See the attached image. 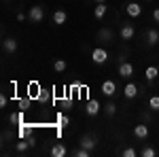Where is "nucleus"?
Instances as JSON below:
<instances>
[{
	"label": "nucleus",
	"instance_id": "obj_17",
	"mask_svg": "<svg viewBox=\"0 0 159 157\" xmlns=\"http://www.w3.org/2000/svg\"><path fill=\"white\" fill-rule=\"evenodd\" d=\"M147 43L151 45V47H155L159 43V32L155 30V28H151V30H147Z\"/></svg>",
	"mask_w": 159,
	"mask_h": 157
},
{
	"label": "nucleus",
	"instance_id": "obj_16",
	"mask_svg": "<svg viewBox=\"0 0 159 157\" xmlns=\"http://www.w3.org/2000/svg\"><path fill=\"white\" fill-rule=\"evenodd\" d=\"M17 132H19V138H30L34 130H32V125H28V123L24 121L21 125H17Z\"/></svg>",
	"mask_w": 159,
	"mask_h": 157
},
{
	"label": "nucleus",
	"instance_id": "obj_13",
	"mask_svg": "<svg viewBox=\"0 0 159 157\" xmlns=\"http://www.w3.org/2000/svg\"><path fill=\"white\" fill-rule=\"evenodd\" d=\"M123 96L127 98V100L136 98V96H138V85H136V83H127L125 87H123Z\"/></svg>",
	"mask_w": 159,
	"mask_h": 157
},
{
	"label": "nucleus",
	"instance_id": "obj_32",
	"mask_svg": "<svg viewBox=\"0 0 159 157\" xmlns=\"http://www.w3.org/2000/svg\"><path fill=\"white\" fill-rule=\"evenodd\" d=\"M25 19H28L25 13H17V21H25Z\"/></svg>",
	"mask_w": 159,
	"mask_h": 157
},
{
	"label": "nucleus",
	"instance_id": "obj_22",
	"mask_svg": "<svg viewBox=\"0 0 159 157\" xmlns=\"http://www.w3.org/2000/svg\"><path fill=\"white\" fill-rule=\"evenodd\" d=\"M30 104H32V98H28V96L21 98V100H17V106H19V110H24V113L30 109Z\"/></svg>",
	"mask_w": 159,
	"mask_h": 157
},
{
	"label": "nucleus",
	"instance_id": "obj_35",
	"mask_svg": "<svg viewBox=\"0 0 159 157\" xmlns=\"http://www.w3.org/2000/svg\"><path fill=\"white\" fill-rule=\"evenodd\" d=\"M147 2H151V0H147Z\"/></svg>",
	"mask_w": 159,
	"mask_h": 157
},
{
	"label": "nucleus",
	"instance_id": "obj_24",
	"mask_svg": "<svg viewBox=\"0 0 159 157\" xmlns=\"http://www.w3.org/2000/svg\"><path fill=\"white\" fill-rule=\"evenodd\" d=\"M104 113H106L108 117H115V113H117V104H115V102H106V106H104Z\"/></svg>",
	"mask_w": 159,
	"mask_h": 157
},
{
	"label": "nucleus",
	"instance_id": "obj_26",
	"mask_svg": "<svg viewBox=\"0 0 159 157\" xmlns=\"http://www.w3.org/2000/svg\"><path fill=\"white\" fill-rule=\"evenodd\" d=\"M148 109L151 110H159V96H151L148 98Z\"/></svg>",
	"mask_w": 159,
	"mask_h": 157
},
{
	"label": "nucleus",
	"instance_id": "obj_20",
	"mask_svg": "<svg viewBox=\"0 0 159 157\" xmlns=\"http://www.w3.org/2000/svg\"><path fill=\"white\" fill-rule=\"evenodd\" d=\"M106 11H108L106 2H98V7L93 9V17H96V19H102V17L106 15Z\"/></svg>",
	"mask_w": 159,
	"mask_h": 157
},
{
	"label": "nucleus",
	"instance_id": "obj_3",
	"mask_svg": "<svg viewBox=\"0 0 159 157\" xmlns=\"http://www.w3.org/2000/svg\"><path fill=\"white\" fill-rule=\"evenodd\" d=\"M96 145H98V140H96V136H93V134H83V136L79 138V146H83V149L93 151Z\"/></svg>",
	"mask_w": 159,
	"mask_h": 157
},
{
	"label": "nucleus",
	"instance_id": "obj_14",
	"mask_svg": "<svg viewBox=\"0 0 159 157\" xmlns=\"http://www.w3.org/2000/svg\"><path fill=\"white\" fill-rule=\"evenodd\" d=\"M66 19H68V13L64 11V9H57V11L53 13V24L55 25H64Z\"/></svg>",
	"mask_w": 159,
	"mask_h": 157
},
{
	"label": "nucleus",
	"instance_id": "obj_6",
	"mask_svg": "<svg viewBox=\"0 0 159 157\" xmlns=\"http://www.w3.org/2000/svg\"><path fill=\"white\" fill-rule=\"evenodd\" d=\"M100 110H102V104H100L98 100H93V98H89L85 102V113L89 115V117H96Z\"/></svg>",
	"mask_w": 159,
	"mask_h": 157
},
{
	"label": "nucleus",
	"instance_id": "obj_27",
	"mask_svg": "<svg viewBox=\"0 0 159 157\" xmlns=\"http://www.w3.org/2000/svg\"><path fill=\"white\" fill-rule=\"evenodd\" d=\"M140 155H142V157H155V155H157V151H155L153 146H144V149L140 151Z\"/></svg>",
	"mask_w": 159,
	"mask_h": 157
},
{
	"label": "nucleus",
	"instance_id": "obj_8",
	"mask_svg": "<svg viewBox=\"0 0 159 157\" xmlns=\"http://www.w3.org/2000/svg\"><path fill=\"white\" fill-rule=\"evenodd\" d=\"M36 145V138L34 136H30V138H19L17 142H15V149L19 151V153H24V151H28L30 146H34Z\"/></svg>",
	"mask_w": 159,
	"mask_h": 157
},
{
	"label": "nucleus",
	"instance_id": "obj_11",
	"mask_svg": "<svg viewBox=\"0 0 159 157\" xmlns=\"http://www.w3.org/2000/svg\"><path fill=\"white\" fill-rule=\"evenodd\" d=\"M125 13L134 19V17H140L142 15V7L138 4V2H129V4H125Z\"/></svg>",
	"mask_w": 159,
	"mask_h": 157
},
{
	"label": "nucleus",
	"instance_id": "obj_34",
	"mask_svg": "<svg viewBox=\"0 0 159 157\" xmlns=\"http://www.w3.org/2000/svg\"><path fill=\"white\" fill-rule=\"evenodd\" d=\"M96 2H106V0H96Z\"/></svg>",
	"mask_w": 159,
	"mask_h": 157
},
{
	"label": "nucleus",
	"instance_id": "obj_10",
	"mask_svg": "<svg viewBox=\"0 0 159 157\" xmlns=\"http://www.w3.org/2000/svg\"><path fill=\"white\" fill-rule=\"evenodd\" d=\"M121 38L123 40H132L134 38V34H136V28H134V24H123L121 25Z\"/></svg>",
	"mask_w": 159,
	"mask_h": 157
},
{
	"label": "nucleus",
	"instance_id": "obj_15",
	"mask_svg": "<svg viewBox=\"0 0 159 157\" xmlns=\"http://www.w3.org/2000/svg\"><path fill=\"white\" fill-rule=\"evenodd\" d=\"M134 136H136V138H140V140H144V138L148 136V125H144V123L134 125Z\"/></svg>",
	"mask_w": 159,
	"mask_h": 157
},
{
	"label": "nucleus",
	"instance_id": "obj_28",
	"mask_svg": "<svg viewBox=\"0 0 159 157\" xmlns=\"http://www.w3.org/2000/svg\"><path fill=\"white\" fill-rule=\"evenodd\" d=\"M68 125H70V119H68V117H66V115H60V117H57V127H68Z\"/></svg>",
	"mask_w": 159,
	"mask_h": 157
},
{
	"label": "nucleus",
	"instance_id": "obj_30",
	"mask_svg": "<svg viewBox=\"0 0 159 157\" xmlns=\"http://www.w3.org/2000/svg\"><path fill=\"white\" fill-rule=\"evenodd\" d=\"M121 155L123 157H136V149H134V146H127V149H123V151H121Z\"/></svg>",
	"mask_w": 159,
	"mask_h": 157
},
{
	"label": "nucleus",
	"instance_id": "obj_29",
	"mask_svg": "<svg viewBox=\"0 0 159 157\" xmlns=\"http://www.w3.org/2000/svg\"><path fill=\"white\" fill-rule=\"evenodd\" d=\"M49 98H51V91L43 89V91H40V96H38V102H43V104H45V102H49Z\"/></svg>",
	"mask_w": 159,
	"mask_h": 157
},
{
	"label": "nucleus",
	"instance_id": "obj_25",
	"mask_svg": "<svg viewBox=\"0 0 159 157\" xmlns=\"http://www.w3.org/2000/svg\"><path fill=\"white\" fill-rule=\"evenodd\" d=\"M72 155L74 157H89V155H91V151H89V149H83V146H79V149H74V151H72Z\"/></svg>",
	"mask_w": 159,
	"mask_h": 157
},
{
	"label": "nucleus",
	"instance_id": "obj_5",
	"mask_svg": "<svg viewBox=\"0 0 159 157\" xmlns=\"http://www.w3.org/2000/svg\"><path fill=\"white\" fill-rule=\"evenodd\" d=\"M40 91H43V87H40V83H38V81H30V83H28V87H25V96L32 98V100H38Z\"/></svg>",
	"mask_w": 159,
	"mask_h": 157
},
{
	"label": "nucleus",
	"instance_id": "obj_9",
	"mask_svg": "<svg viewBox=\"0 0 159 157\" xmlns=\"http://www.w3.org/2000/svg\"><path fill=\"white\" fill-rule=\"evenodd\" d=\"M100 89H102V94H104L106 98H112V96H115V91H117V85H115V81L106 79V81L102 83V87H100Z\"/></svg>",
	"mask_w": 159,
	"mask_h": 157
},
{
	"label": "nucleus",
	"instance_id": "obj_23",
	"mask_svg": "<svg viewBox=\"0 0 159 157\" xmlns=\"http://www.w3.org/2000/svg\"><path fill=\"white\" fill-rule=\"evenodd\" d=\"M66 68H68L66 60H55V62H53V70H55V72H64Z\"/></svg>",
	"mask_w": 159,
	"mask_h": 157
},
{
	"label": "nucleus",
	"instance_id": "obj_4",
	"mask_svg": "<svg viewBox=\"0 0 159 157\" xmlns=\"http://www.w3.org/2000/svg\"><path fill=\"white\" fill-rule=\"evenodd\" d=\"M117 72H119V76H123V79H132L134 72H136V68H134V64H132V62H121Z\"/></svg>",
	"mask_w": 159,
	"mask_h": 157
},
{
	"label": "nucleus",
	"instance_id": "obj_1",
	"mask_svg": "<svg viewBox=\"0 0 159 157\" xmlns=\"http://www.w3.org/2000/svg\"><path fill=\"white\" fill-rule=\"evenodd\" d=\"M28 19H30V24H43V19H45V7H43V4H34V7H30V11H28Z\"/></svg>",
	"mask_w": 159,
	"mask_h": 157
},
{
	"label": "nucleus",
	"instance_id": "obj_18",
	"mask_svg": "<svg viewBox=\"0 0 159 157\" xmlns=\"http://www.w3.org/2000/svg\"><path fill=\"white\" fill-rule=\"evenodd\" d=\"M144 76H147L148 83H153V81H155V79L159 76V68H157V66H147V70H144Z\"/></svg>",
	"mask_w": 159,
	"mask_h": 157
},
{
	"label": "nucleus",
	"instance_id": "obj_21",
	"mask_svg": "<svg viewBox=\"0 0 159 157\" xmlns=\"http://www.w3.org/2000/svg\"><path fill=\"white\" fill-rule=\"evenodd\" d=\"M66 153H68V151H66V146L61 145V142L53 145V149H51V157H64Z\"/></svg>",
	"mask_w": 159,
	"mask_h": 157
},
{
	"label": "nucleus",
	"instance_id": "obj_33",
	"mask_svg": "<svg viewBox=\"0 0 159 157\" xmlns=\"http://www.w3.org/2000/svg\"><path fill=\"white\" fill-rule=\"evenodd\" d=\"M153 19L159 24V9H155V11H153Z\"/></svg>",
	"mask_w": 159,
	"mask_h": 157
},
{
	"label": "nucleus",
	"instance_id": "obj_7",
	"mask_svg": "<svg viewBox=\"0 0 159 157\" xmlns=\"http://www.w3.org/2000/svg\"><path fill=\"white\" fill-rule=\"evenodd\" d=\"M98 43H104V45H108V43H112L115 40V34H112V30L110 28H100L98 30Z\"/></svg>",
	"mask_w": 159,
	"mask_h": 157
},
{
	"label": "nucleus",
	"instance_id": "obj_19",
	"mask_svg": "<svg viewBox=\"0 0 159 157\" xmlns=\"http://www.w3.org/2000/svg\"><path fill=\"white\" fill-rule=\"evenodd\" d=\"M9 121H11V125H21V123H24V110H15V113H11Z\"/></svg>",
	"mask_w": 159,
	"mask_h": 157
},
{
	"label": "nucleus",
	"instance_id": "obj_12",
	"mask_svg": "<svg viewBox=\"0 0 159 157\" xmlns=\"http://www.w3.org/2000/svg\"><path fill=\"white\" fill-rule=\"evenodd\" d=\"M2 49H4L7 53H15V51H17V40L13 36H7L2 40Z\"/></svg>",
	"mask_w": 159,
	"mask_h": 157
},
{
	"label": "nucleus",
	"instance_id": "obj_31",
	"mask_svg": "<svg viewBox=\"0 0 159 157\" xmlns=\"http://www.w3.org/2000/svg\"><path fill=\"white\" fill-rule=\"evenodd\" d=\"M7 102H9V98L4 96V94H0V106H2V109L7 106Z\"/></svg>",
	"mask_w": 159,
	"mask_h": 157
},
{
	"label": "nucleus",
	"instance_id": "obj_2",
	"mask_svg": "<svg viewBox=\"0 0 159 157\" xmlns=\"http://www.w3.org/2000/svg\"><path fill=\"white\" fill-rule=\"evenodd\" d=\"M91 62L93 64H106L108 62V51L104 47H96L91 51Z\"/></svg>",
	"mask_w": 159,
	"mask_h": 157
}]
</instances>
